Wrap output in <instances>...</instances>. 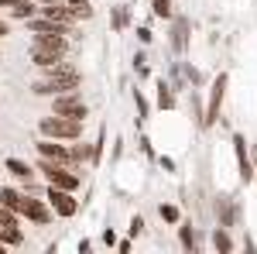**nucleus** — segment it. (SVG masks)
I'll list each match as a JSON object with an SVG mask.
<instances>
[{
    "instance_id": "f257e3e1",
    "label": "nucleus",
    "mask_w": 257,
    "mask_h": 254,
    "mask_svg": "<svg viewBox=\"0 0 257 254\" xmlns=\"http://www.w3.org/2000/svg\"><path fill=\"white\" fill-rule=\"evenodd\" d=\"M76 86H79V72L72 65L55 62V65H48V76L35 86V93H41V97H48V93H72Z\"/></svg>"
},
{
    "instance_id": "f03ea898",
    "label": "nucleus",
    "mask_w": 257,
    "mask_h": 254,
    "mask_svg": "<svg viewBox=\"0 0 257 254\" xmlns=\"http://www.w3.org/2000/svg\"><path fill=\"white\" fill-rule=\"evenodd\" d=\"M41 134H45V137H65V141H76V137L82 134V120L52 114V117L41 120Z\"/></svg>"
},
{
    "instance_id": "7ed1b4c3",
    "label": "nucleus",
    "mask_w": 257,
    "mask_h": 254,
    "mask_svg": "<svg viewBox=\"0 0 257 254\" xmlns=\"http://www.w3.org/2000/svg\"><path fill=\"white\" fill-rule=\"evenodd\" d=\"M41 172L48 176V182H52L55 189H69V193H72V189L79 186V176H72V172H69L62 161H52V158H45V161H41Z\"/></svg>"
},
{
    "instance_id": "20e7f679",
    "label": "nucleus",
    "mask_w": 257,
    "mask_h": 254,
    "mask_svg": "<svg viewBox=\"0 0 257 254\" xmlns=\"http://www.w3.org/2000/svg\"><path fill=\"white\" fill-rule=\"evenodd\" d=\"M55 114L82 120V117H86V103L76 97V90H72V93H59V97H55Z\"/></svg>"
},
{
    "instance_id": "39448f33",
    "label": "nucleus",
    "mask_w": 257,
    "mask_h": 254,
    "mask_svg": "<svg viewBox=\"0 0 257 254\" xmlns=\"http://www.w3.org/2000/svg\"><path fill=\"white\" fill-rule=\"evenodd\" d=\"M48 199H52V206H55V213L59 216H72L76 213V199H72V193L69 189H48Z\"/></svg>"
},
{
    "instance_id": "423d86ee",
    "label": "nucleus",
    "mask_w": 257,
    "mask_h": 254,
    "mask_svg": "<svg viewBox=\"0 0 257 254\" xmlns=\"http://www.w3.org/2000/svg\"><path fill=\"white\" fill-rule=\"evenodd\" d=\"M223 90H226V76H216V82H213V97H209V110H206V117H202V124H213V120L219 117V103H223Z\"/></svg>"
},
{
    "instance_id": "0eeeda50",
    "label": "nucleus",
    "mask_w": 257,
    "mask_h": 254,
    "mask_svg": "<svg viewBox=\"0 0 257 254\" xmlns=\"http://www.w3.org/2000/svg\"><path fill=\"white\" fill-rule=\"evenodd\" d=\"M21 216H28V220H35V223H48L52 213H48V206L41 203V199H28L24 196V206H21Z\"/></svg>"
},
{
    "instance_id": "6e6552de",
    "label": "nucleus",
    "mask_w": 257,
    "mask_h": 254,
    "mask_svg": "<svg viewBox=\"0 0 257 254\" xmlns=\"http://www.w3.org/2000/svg\"><path fill=\"white\" fill-rule=\"evenodd\" d=\"M38 151L45 158H52V161H62V165L76 161V158H72V151H65V148H62V144H55V141H38Z\"/></svg>"
},
{
    "instance_id": "1a4fd4ad",
    "label": "nucleus",
    "mask_w": 257,
    "mask_h": 254,
    "mask_svg": "<svg viewBox=\"0 0 257 254\" xmlns=\"http://www.w3.org/2000/svg\"><path fill=\"white\" fill-rule=\"evenodd\" d=\"M233 151H237V161H240V179L250 182V179H254V168H250V161H247V141L240 134L233 137Z\"/></svg>"
},
{
    "instance_id": "9d476101",
    "label": "nucleus",
    "mask_w": 257,
    "mask_h": 254,
    "mask_svg": "<svg viewBox=\"0 0 257 254\" xmlns=\"http://www.w3.org/2000/svg\"><path fill=\"white\" fill-rule=\"evenodd\" d=\"M35 48H38V52L65 55V38H62V35H38V38H35Z\"/></svg>"
},
{
    "instance_id": "9b49d317",
    "label": "nucleus",
    "mask_w": 257,
    "mask_h": 254,
    "mask_svg": "<svg viewBox=\"0 0 257 254\" xmlns=\"http://www.w3.org/2000/svg\"><path fill=\"white\" fill-rule=\"evenodd\" d=\"M31 28H35L38 35H65V31H69V24H65V21H55V18L31 21Z\"/></svg>"
},
{
    "instance_id": "f8f14e48",
    "label": "nucleus",
    "mask_w": 257,
    "mask_h": 254,
    "mask_svg": "<svg viewBox=\"0 0 257 254\" xmlns=\"http://www.w3.org/2000/svg\"><path fill=\"white\" fill-rule=\"evenodd\" d=\"M0 206H7V210L21 213V206H24V196H21L18 189H0Z\"/></svg>"
},
{
    "instance_id": "ddd939ff",
    "label": "nucleus",
    "mask_w": 257,
    "mask_h": 254,
    "mask_svg": "<svg viewBox=\"0 0 257 254\" xmlns=\"http://www.w3.org/2000/svg\"><path fill=\"white\" fill-rule=\"evenodd\" d=\"M0 7H11V11H14L18 18H24V14H31V11H35V7H31L28 0H0Z\"/></svg>"
},
{
    "instance_id": "4468645a",
    "label": "nucleus",
    "mask_w": 257,
    "mask_h": 254,
    "mask_svg": "<svg viewBox=\"0 0 257 254\" xmlns=\"http://www.w3.org/2000/svg\"><path fill=\"white\" fill-rule=\"evenodd\" d=\"M7 168H11L14 176H21V179H28L31 172H35L31 165H24V161H18V158H7Z\"/></svg>"
},
{
    "instance_id": "2eb2a0df",
    "label": "nucleus",
    "mask_w": 257,
    "mask_h": 254,
    "mask_svg": "<svg viewBox=\"0 0 257 254\" xmlns=\"http://www.w3.org/2000/svg\"><path fill=\"white\" fill-rule=\"evenodd\" d=\"M0 244H21V230L18 227H0Z\"/></svg>"
},
{
    "instance_id": "dca6fc26",
    "label": "nucleus",
    "mask_w": 257,
    "mask_h": 254,
    "mask_svg": "<svg viewBox=\"0 0 257 254\" xmlns=\"http://www.w3.org/2000/svg\"><path fill=\"white\" fill-rule=\"evenodd\" d=\"M155 14H158V18H168V14H172V4H168V0H155Z\"/></svg>"
},
{
    "instance_id": "f3484780",
    "label": "nucleus",
    "mask_w": 257,
    "mask_h": 254,
    "mask_svg": "<svg viewBox=\"0 0 257 254\" xmlns=\"http://www.w3.org/2000/svg\"><path fill=\"white\" fill-rule=\"evenodd\" d=\"M213 240H216V247H219V251H230V237L223 234V230H216V237H213Z\"/></svg>"
},
{
    "instance_id": "a211bd4d",
    "label": "nucleus",
    "mask_w": 257,
    "mask_h": 254,
    "mask_svg": "<svg viewBox=\"0 0 257 254\" xmlns=\"http://www.w3.org/2000/svg\"><path fill=\"white\" fill-rule=\"evenodd\" d=\"M182 244H185V247H196V237H192L189 227H182Z\"/></svg>"
},
{
    "instance_id": "6ab92c4d",
    "label": "nucleus",
    "mask_w": 257,
    "mask_h": 254,
    "mask_svg": "<svg viewBox=\"0 0 257 254\" xmlns=\"http://www.w3.org/2000/svg\"><path fill=\"white\" fill-rule=\"evenodd\" d=\"M158 103H161V107H172V103H175V100H172V93H168L165 86H161V93H158Z\"/></svg>"
},
{
    "instance_id": "aec40b11",
    "label": "nucleus",
    "mask_w": 257,
    "mask_h": 254,
    "mask_svg": "<svg viewBox=\"0 0 257 254\" xmlns=\"http://www.w3.org/2000/svg\"><path fill=\"white\" fill-rule=\"evenodd\" d=\"M161 216H165V220H178V210L175 206H161Z\"/></svg>"
},
{
    "instance_id": "412c9836",
    "label": "nucleus",
    "mask_w": 257,
    "mask_h": 254,
    "mask_svg": "<svg viewBox=\"0 0 257 254\" xmlns=\"http://www.w3.org/2000/svg\"><path fill=\"white\" fill-rule=\"evenodd\" d=\"M141 227H144V220H141V216H134V220H131V234H141Z\"/></svg>"
},
{
    "instance_id": "4be33fe9",
    "label": "nucleus",
    "mask_w": 257,
    "mask_h": 254,
    "mask_svg": "<svg viewBox=\"0 0 257 254\" xmlns=\"http://www.w3.org/2000/svg\"><path fill=\"white\" fill-rule=\"evenodd\" d=\"M4 35H7V24H4V21H0V38H4Z\"/></svg>"
},
{
    "instance_id": "5701e85b",
    "label": "nucleus",
    "mask_w": 257,
    "mask_h": 254,
    "mask_svg": "<svg viewBox=\"0 0 257 254\" xmlns=\"http://www.w3.org/2000/svg\"><path fill=\"white\" fill-rule=\"evenodd\" d=\"M41 4H62V0H41Z\"/></svg>"
}]
</instances>
